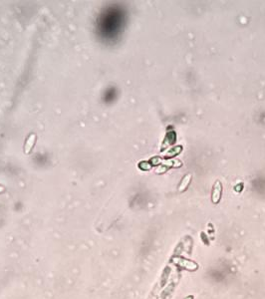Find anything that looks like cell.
Here are the masks:
<instances>
[{
  "label": "cell",
  "mask_w": 265,
  "mask_h": 299,
  "mask_svg": "<svg viewBox=\"0 0 265 299\" xmlns=\"http://www.w3.org/2000/svg\"><path fill=\"white\" fill-rule=\"evenodd\" d=\"M222 194V184L220 181H216L213 184L212 192H211V202L213 204H218Z\"/></svg>",
  "instance_id": "obj_1"
}]
</instances>
